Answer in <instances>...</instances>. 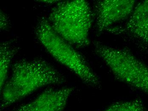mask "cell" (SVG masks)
Instances as JSON below:
<instances>
[{"label":"cell","mask_w":148,"mask_h":111,"mask_svg":"<svg viewBox=\"0 0 148 111\" xmlns=\"http://www.w3.org/2000/svg\"><path fill=\"white\" fill-rule=\"evenodd\" d=\"M11 76L1 89V109L3 110L39 88L63 83L64 78L43 59H22L12 68Z\"/></svg>","instance_id":"1"},{"label":"cell","mask_w":148,"mask_h":111,"mask_svg":"<svg viewBox=\"0 0 148 111\" xmlns=\"http://www.w3.org/2000/svg\"><path fill=\"white\" fill-rule=\"evenodd\" d=\"M93 14L83 0L60 1L47 19L52 29L72 46L84 48L90 43L89 34Z\"/></svg>","instance_id":"2"},{"label":"cell","mask_w":148,"mask_h":111,"mask_svg":"<svg viewBox=\"0 0 148 111\" xmlns=\"http://www.w3.org/2000/svg\"><path fill=\"white\" fill-rule=\"evenodd\" d=\"M36 34L46 50L58 63L73 72L89 86L100 87L101 82L98 77L83 56L54 32L47 19L43 18L39 21Z\"/></svg>","instance_id":"3"},{"label":"cell","mask_w":148,"mask_h":111,"mask_svg":"<svg viewBox=\"0 0 148 111\" xmlns=\"http://www.w3.org/2000/svg\"><path fill=\"white\" fill-rule=\"evenodd\" d=\"M94 49L116 79L148 96L147 65L126 50L99 42Z\"/></svg>","instance_id":"4"},{"label":"cell","mask_w":148,"mask_h":111,"mask_svg":"<svg viewBox=\"0 0 148 111\" xmlns=\"http://www.w3.org/2000/svg\"><path fill=\"white\" fill-rule=\"evenodd\" d=\"M107 30L123 36L139 49L148 53V0L136 5L125 24Z\"/></svg>","instance_id":"5"},{"label":"cell","mask_w":148,"mask_h":111,"mask_svg":"<svg viewBox=\"0 0 148 111\" xmlns=\"http://www.w3.org/2000/svg\"><path fill=\"white\" fill-rule=\"evenodd\" d=\"M135 1L104 0L95 5V25L98 32L107 30L114 24L129 18L136 6Z\"/></svg>","instance_id":"6"},{"label":"cell","mask_w":148,"mask_h":111,"mask_svg":"<svg viewBox=\"0 0 148 111\" xmlns=\"http://www.w3.org/2000/svg\"><path fill=\"white\" fill-rule=\"evenodd\" d=\"M74 90L73 87L47 89L15 111H63Z\"/></svg>","instance_id":"7"},{"label":"cell","mask_w":148,"mask_h":111,"mask_svg":"<svg viewBox=\"0 0 148 111\" xmlns=\"http://www.w3.org/2000/svg\"><path fill=\"white\" fill-rule=\"evenodd\" d=\"M18 50V48L10 41H4L1 43L0 46L1 89L7 81L10 65Z\"/></svg>","instance_id":"8"},{"label":"cell","mask_w":148,"mask_h":111,"mask_svg":"<svg viewBox=\"0 0 148 111\" xmlns=\"http://www.w3.org/2000/svg\"><path fill=\"white\" fill-rule=\"evenodd\" d=\"M103 111H148L140 99L114 103Z\"/></svg>","instance_id":"9"},{"label":"cell","mask_w":148,"mask_h":111,"mask_svg":"<svg viewBox=\"0 0 148 111\" xmlns=\"http://www.w3.org/2000/svg\"><path fill=\"white\" fill-rule=\"evenodd\" d=\"M1 30H5L8 29L10 26V21L8 16L3 12H1Z\"/></svg>","instance_id":"10"},{"label":"cell","mask_w":148,"mask_h":111,"mask_svg":"<svg viewBox=\"0 0 148 111\" xmlns=\"http://www.w3.org/2000/svg\"><path fill=\"white\" fill-rule=\"evenodd\" d=\"M41 1L46 3H58L59 1Z\"/></svg>","instance_id":"11"}]
</instances>
